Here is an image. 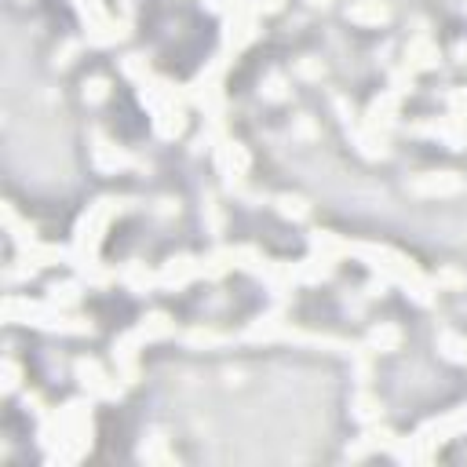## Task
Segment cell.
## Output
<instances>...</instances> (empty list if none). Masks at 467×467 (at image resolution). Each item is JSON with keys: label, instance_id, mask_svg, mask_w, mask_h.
<instances>
[{"label": "cell", "instance_id": "8992f818", "mask_svg": "<svg viewBox=\"0 0 467 467\" xmlns=\"http://www.w3.org/2000/svg\"><path fill=\"white\" fill-rule=\"evenodd\" d=\"M95 161L103 168H124L128 164V158H124L121 150H113L110 143H103V139H99V146H95Z\"/></svg>", "mask_w": 467, "mask_h": 467}, {"label": "cell", "instance_id": "3957f363", "mask_svg": "<svg viewBox=\"0 0 467 467\" xmlns=\"http://www.w3.org/2000/svg\"><path fill=\"white\" fill-rule=\"evenodd\" d=\"M194 274H201V266H197L194 260H187V256H179V260H172V263L164 266L161 281H164V285H187Z\"/></svg>", "mask_w": 467, "mask_h": 467}, {"label": "cell", "instance_id": "9a60e30c", "mask_svg": "<svg viewBox=\"0 0 467 467\" xmlns=\"http://www.w3.org/2000/svg\"><path fill=\"white\" fill-rule=\"evenodd\" d=\"M4 373H8V380H4V387L11 391V387H15V384H19V365H15V362H8V365H4Z\"/></svg>", "mask_w": 467, "mask_h": 467}, {"label": "cell", "instance_id": "277c9868", "mask_svg": "<svg viewBox=\"0 0 467 467\" xmlns=\"http://www.w3.org/2000/svg\"><path fill=\"white\" fill-rule=\"evenodd\" d=\"M77 376H80V384H84V387H92L95 394H110V398L117 394V391H113V387L106 384V376H103V369H99L95 362H77Z\"/></svg>", "mask_w": 467, "mask_h": 467}, {"label": "cell", "instance_id": "e0dca14e", "mask_svg": "<svg viewBox=\"0 0 467 467\" xmlns=\"http://www.w3.org/2000/svg\"><path fill=\"white\" fill-rule=\"evenodd\" d=\"M310 4H329V0H310Z\"/></svg>", "mask_w": 467, "mask_h": 467}, {"label": "cell", "instance_id": "ba28073f", "mask_svg": "<svg viewBox=\"0 0 467 467\" xmlns=\"http://www.w3.org/2000/svg\"><path fill=\"white\" fill-rule=\"evenodd\" d=\"M434 48L427 44V40H416L413 48H409V66H434Z\"/></svg>", "mask_w": 467, "mask_h": 467}, {"label": "cell", "instance_id": "5bb4252c", "mask_svg": "<svg viewBox=\"0 0 467 467\" xmlns=\"http://www.w3.org/2000/svg\"><path fill=\"white\" fill-rule=\"evenodd\" d=\"M281 8V0H252L248 11H278Z\"/></svg>", "mask_w": 467, "mask_h": 467}, {"label": "cell", "instance_id": "2e32d148", "mask_svg": "<svg viewBox=\"0 0 467 467\" xmlns=\"http://www.w3.org/2000/svg\"><path fill=\"white\" fill-rule=\"evenodd\" d=\"M300 74H303V77H318L321 66H318L314 59H303V62H300Z\"/></svg>", "mask_w": 467, "mask_h": 467}, {"label": "cell", "instance_id": "7a4b0ae2", "mask_svg": "<svg viewBox=\"0 0 467 467\" xmlns=\"http://www.w3.org/2000/svg\"><path fill=\"white\" fill-rule=\"evenodd\" d=\"M413 190H420V194H457L460 179L452 172H431V176H420L413 182Z\"/></svg>", "mask_w": 467, "mask_h": 467}, {"label": "cell", "instance_id": "5b68a950", "mask_svg": "<svg viewBox=\"0 0 467 467\" xmlns=\"http://www.w3.org/2000/svg\"><path fill=\"white\" fill-rule=\"evenodd\" d=\"M438 350L452 362H467V339L457 336V332H442L438 336Z\"/></svg>", "mask_w": 467, "mask_h": 467}, {"label": "cell", "instance_id": "9c48e42d", "mask_svg": "<svg viewBox=\"0 0 467 467\" xmlns=\"http://www.w3.org/2000/svg\"><path fill=\"white\" fill-rule=\"evenodd\" d=\"M278 205H281V216H292V219H303L307 212H310L303 197H281Z\"/></svg>", "mask_w": 467, "mask_h": 467}, {"label": "cell", "instance_id": "7c38bea8", "mask_svg": "<svg viewBox=\"0 0 467 467\" xmlns=\"http://www.w3.org/2000/svg\"><path fill=\"white\" fill-rule=\"evenodd\" d=\"M281 95H285V80L271 77V80H266V99H281Z\"/></svg>", "mask_w": 467, "mask_h": 467}, {"label": "cell", "instance_id": "8fae6325", "mask_svg": "<svg viewBox=\"0 0 467 467\" xmlns=\"http://www.w3.org/2000/svg\"><path fill=\"white\" fill-rule=\"evenodd\" d=\"M48 292H51V303H77V285H69V281L66 285H51Z\"/></svg>", "mask_w": 467, "mask_h": 467}, {"label": "cell", "instance_id": "6da1fadb", "mask_svg": "<svg viewBox=\"0 0 467 467\" xmlns=\"http://www.w3.org/2000/svg\"><path fill=\"white\" fill-rule=\"evenodd\" d=\"M347 19H355V22H362V26H380V22L391 19V8L380 4V0H362V4L347 8Z\"/></svg>", "mask_w": 467, "mask_h": 467}, {"label": "cell", "instance_id": "4fadbf2b", "mask_svg": "<svg viewBox=\"0 0 467 467\" xmlns=\"http://www.w3.org/2000/svg\"><path fill=\"white\" fill-rule=\"evenodd\" d=\"M358 416L362 420H373L376 416V402L373 398H358Z\"/></svg>", "mask_w": 467, "mask_h": 467}, {"label": "cell", "instance_id": "52a82bcc", "mask_svg": "<svg viewBox=\"0 0 467 467\" xmlns=\"http://www.w3.org/2000/svg\"><path fill=\"white\" fill-rule=\"evenodd\" d=\"M369 339H373V347H376V350H394L402 336H398V329H391V325H380V329H373V336H369Z\"/></svg>", "mask_w": 467, "mask_h": 467}, {"label": "cell", "instance_id": "30bf717a", "mask_svg": "<svg viewBox=\"0 0 467 467\" xmlns=\"http://www.w3.org/2000/svg\"><path fill=\"white\" fill-rule=\"evenodd\" d=\"M106 92H110V84L103 77H92L88 84H84V99H88V103H103Z\"/></svg>", "mask_w": 467, "mask_h": 467}]
</instances>
